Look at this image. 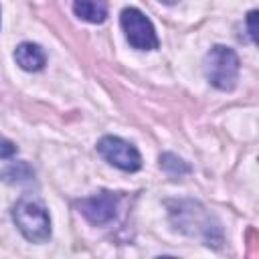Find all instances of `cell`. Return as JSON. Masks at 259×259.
I'll return each mask as SVG.
<instances>
[{
	"instance_id": "obj_1",
	"label": "cell",
	"mask_w": 259,
	"mask_h": 259,
	"mask_svg": "<svg viewBox=\"0 0 259 259\" xmlns=\"http://www.w3.org/2000/svg\"><path fill=\"white\" fill-rule=\"evenodd\" d=\"M170 206V219L176 225L178 231L190 235V237H198L204 241V245L208 247H219L223 241V233L219 223L198 204L192 200H180L176 202V206Z\"/></svg>"
},
{
	"instance_id": "obj_2",
	"label": "cell",
	"mask_w": 259,
	"mask_h": 259,
	"mask_svg": "<svg viewBox=\"0 0 259 259\" xmlns=\"http://www.w3.org/2000/svg\"><path fill=\"white\" fill-rule=\"evenodd\" d=\"M204 75L206 81L217 87L219 91H231L235 89L239 81V71L241 63L237 53L231 47L225 45H214L206 55H204Z\"/></svg>"
},
{
	"instance_id": "obj_3",
	"label": "cell",
	"mask_w": 259,
	"mask_h": 259,
	"mask_svg": "<svg viewBox=\"0 0 259 259\" xmlns=\"http://www.w3.org/2000/svg\"><path fill=\"white\" fill-rule=\"evenodd\" d=\"M12 221L22 237L30 243H45L51 237L49 212L40 202L32 198H20L12 206Z\"/></svg>"
},
{
	"instance_id": "obj_4",
	"label": "cell",
	"mask_w": 259,
	"mask_h": 259,
	"mask_svg": "<svg viewBox=\"0 0 259 259\" xmlns=\"http://www.w3.org/2000/svg\"><path fill=\"white\" fill-rule=\"evenodd\" d=\"M119 26L125 34V40L138 51H156L160 47L156 28L152 20L138 8L127 6L119 14Z\"/></svg>"
},
{
	"instance_id": "obj_5",
	"label": "cell",
	"mask_w": 259,
	"mask_h": 259,
	"mask_svg": "<svg viewBox=\"0 0 259 259\" xmlns=\"http://www.w3.org/2000/svg\"><path fill=\"white\" fill-rule=\"evenodd\" d=\"M97 154L111 166L123 172H138L142 168V156L138 148L117 136H103L97 142Z\"/></svg>"
},
{
	"instance_id": "obj_6",
	"label": "cell",
	"mask_w": 259,
	"mask_h": 259,
	"mask_svg": "<svg viewBox=\"0 0 259 259\" xmlns=\"http://www.w3.org/2000/svg\"><path fill=\"white\" fill-rule=\"evenodd\" d=\"M117 194L109 192V190H101L93 196H87V198H81L77 200V208L79 212L95 227H101V225H107L115 219V212H117Z\"/></svg>"
},
{
	"instance_id": "obj_7",
	"label": "cell",
	"mask_w": 259,
	"mask_h": 259,
	"mask_svg": "<svg viewBox=\"0 0 259 259\" xmlns=\"http://www.w3.org/2000/svg\"><path fill=\"white\" fill-rule=\"evenodd\" d=\"M14 61L22 71L36 73L47 65V53L36 42H20L14 49Z\"/></svg>"
},
{
	"instance_id": "obj_8",
	"label": "cell",
	"mask_w": 259,
	"mask_h": 259,
	"mask_svg": "<svg viewBox=\"0 0 259 259\" xmlns=\"http://www.w3.org/2000/svg\"><path fill=\"white\" fill-rule=\"evenodd\" d=\"M73 12L91 24H101L107 18V2L105 0H73Z\"/></svg>"
},
{
	"instance_id": "obj_9",
	"label": "cell",
	"mask_w": 259,
	"mask_h": 259,
	"mask_svg": "<svg viewBox=\"0 0 259 259\" xmlns=\"http://www.w3.org/2000/svg\"><path fill=\"white\" fill-rule=\"evenodd\" d=\"M32 176H34V172L26 162H16V164H12V166H8L6 170L0 172V178L4 182H10V184L28 182V180H32Z\"/></svg>"
},
{
	"instance_id": "obj_10",
	"label": "cell",
	"mask_w": 259,
	"mask_h": 259,
	"mask_svg": "<svg viewBox=\"0 0 259 259\" xmlns=\"http://www.w3.org/2000/svg\"><path fill=\"white\" fill-rule=\"evenodd\" d=\"M160 168H164L168 174H174V176H180V174H188L190 172V166L182 158H178L174 154H168V152L160 156Z\"/></svg>"
},
{
	"instance_id": "obj_11",
	"label": "cell",
	"mask_w": 259,
	"mask_h": 259,
	"mask_svg": "<svg viewBox=\"0 0 259 259\" xmlns=\"http://www.w3.org/2000/svg\"><path fill=\"white\" fill-rule=\"evenodd\" d=\"M16 146H14V142H10V140H6V138H0V158L2 160H10V158H14L16 156Z\"/></svg>"
},
{
	"instance_id": "obj_12",
	"label": "cell",
	"mask_w": 259,
	"mask_h": 259,
	"mask_svg": "<svg viewBox=\"0 0 259 259\" xmlns=\"http://www.w3.org/2000/svg\"><path fill=\"white\" fill-rule=\"evenodd\" d=\"M247 28H249V36H251V40L257 45L259 42V36H257V10H251L249 14H247Z\"/></svg>"
},
{
	"instance_id": "obj_13",
	"label": "cell",
	"mask_w": 259,
	"mask_h": 259,
	"mask_svg": "<svg viewBox=\"0 0 259 259\" xmlns=\"http://www.w3.org/2000/svg\"><path fill=\"white\" fill-rule=\"evenodd\" d=\"M160 2H162V4H166V6H174L178 0H160Z\"/></svg>"
}]
</instances>
